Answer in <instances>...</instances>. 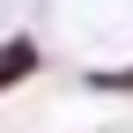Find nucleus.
<instances>
[{
  "mask_svg": "<svg viewBox=\"0 0 133 133\" xmlns=\"http://www.w3.org/2000/svg\"><path fill=\"white\" fill-rule=\"evenodd\" d=\"M89 89H133V66H96Z\"/></svg>",
  "mask_w": 133,
  "mask_h": 133,
  "instance_id": "f03ea898",
  "label": "nucleus"
},
{
  "mask_svg": "<svg viewBox=\"0 0 133 133\" xmlns=\"http://www.w3.org/2000/svg\"><path fill=\"white\" fill-rule=\"evenodd\" d=\"M37 66H44V44H37V37H0V96L22 89Z\"/></svg>",
  "mask_w": 133,
  "mask_h": 133,
  "instance_id": "f257e3e1",
  "label": "nucleus"
}]
</instances>
